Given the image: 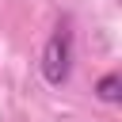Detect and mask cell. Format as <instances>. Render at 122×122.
<instances>
[{"mask_svg": "<svg viewBox=\"0 0 122 122\" xmlns=\"http://www.w3.org/2000/svg\"><path fill=\"white\" fill-rule=\"evenodd\" d=\"M69 65H72V38H69L65 27H57L53 38L46 42V50H42V76L57 88V84L69 80Z\"/></svg>", "mask_w": 122, "mask_h": 122, "instance_id": "obj_1", "label": "cell"}, {"mask_svg": "<svg viewBox=\"0 0 122 122\" xmlns=\"http://www.w3.org/2000/svg\"><path fill=\"white\" fill-rule=\"evenodd\" d=\"M95 92H99L103 103H118V99H122V76H118V72H107V76L95 84Z\"/></svg>", "mask_w": 122, "mask_h": 122, "instance_id": "obj_2", "label": "cell"}]
</instances>
